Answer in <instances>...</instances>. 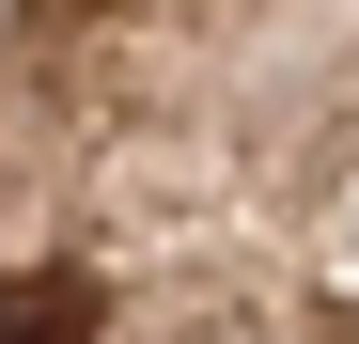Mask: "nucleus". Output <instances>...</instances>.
I'll return each instance as SVG.
<instances>
[{"mask_svg":"<svg viewBox=\"0 0 359 344\" xmlns=\"http://www.w3.org/2000/svg\"><path fill=\"white\" fill-rule=\"evenodd\" d=\"M0 344H359V0H0Z\"/></svg>","mask_w":359,"mask_h":344,"instance_id":"obj_1","label":"nucleus"}]
</instances>
